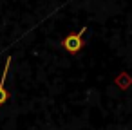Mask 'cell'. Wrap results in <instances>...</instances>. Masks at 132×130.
<instances>
[{
  "label": "cell",
  "mask_w": 132,
  "mask_h": 130,
  "mask_svg": "<svg viewBox=\"0 0 132 130\" xmlns=\"http://www.w3.org/2000/svg\"><path fill=\"white\" fill-rule=\"evenodd\" d=\"M87 33V27H81L78 33H71L67 34L63 40H62V45L63 49L69 53V54H78L83 47V34Z\"/></svg>",
  "instance_id": "cell-1"
},
{
  "label": "cell",
  "mask_w": 132,
  "mask_h": 130,
  "mask_svg": "<svg viewBox=\"0 0 132 130\" xmlns=\"http://www.w3.org/2000/svg\"><path fill=\"white\" fill-rule=\"evenodd\" d=\"M11 60H13V58H7V60H6V67H4V72H2V80H0V105H4V103L9 99V92L6 90L4 83H6V78H7V72H9Z\"/></svg>",
  "instance_id": "cell-2"
}]
</instances>
